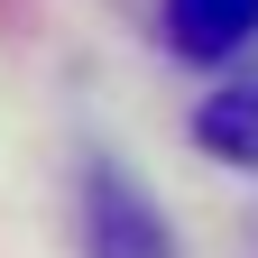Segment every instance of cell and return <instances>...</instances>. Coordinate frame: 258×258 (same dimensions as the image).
<instances>
[{
    "instance_id": "6da1fadb",
    "label": "cell",
    "mask_w": 258,
    "mask_h": 258,
    "mask_svg": "<svg viewBox=\"0 0 258 258\" xmlns=\"http://www.w3.org/2000/svg\"><path fill=\"white\" fill-rule=\"evenodd\" d=\"M83 240H92V258H175L166 212H157L120 166H92L83 175Z\"/></svg>"
},
{
    "instance_id": "7a4b0ae2",
    "label": "cell",
    "mask_w": 258,
    "mask_h": 258,
    "mask_svg": "<svg viewBox=\"0 0 258 258\" xmlns=\"http://www.w3.org/2000/svg\"><path fill=\"white\" fill-rule=\"evenodd\" d=\"M166 37L184 64H231L258 37V0H166Z\"/></svg>"
},
{
    "instance_id": "3957f363",
    "label": "cell",
    "mask_w": 258,
    "mask_h": 258,
    "mask_svg": "<svg viewBox=\"0 0 258 258\" xmlns=\"http://www.w3.org/2000/svg\"><path fill=\"white\" fill-rule=\"evenodd\" d=\"M203 148L221 157V166H258V74H240V83H221L212 102H203Z\"/></svg>"
}]
</instances>
